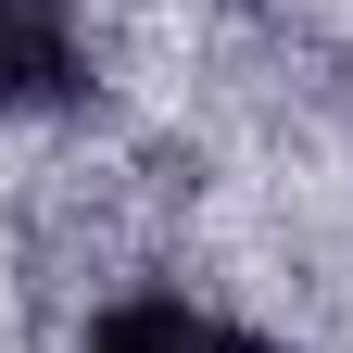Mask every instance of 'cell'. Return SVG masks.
I'll return each mask as SVG.
<instances>
[{
  "label": "cell",
  "mask_w": 353,
  "mask_h": 353,
  "mask_svg": "<svg viewBox=\"0 0 353 353\" xmlns=\"http://www.w3.org/2000/svg\"><path fill=\"white\" fill-rule=\"evenodd\" d=\"M76 353H290V341L214 316V303H190V290H114L101 316H88Z\"/></svg>",
  "instance_id": "6da1fadb"
}]
</instances>
